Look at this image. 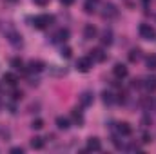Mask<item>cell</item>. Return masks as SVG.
<instances>
[{
    "label": "cell",
    "instance_id": "cell-1",
    "mask_svg": "<svg viewBox=\"0 0 156 154\" xmlns=\"http://www.w3.org/2000/svg\"><path fill=\"white\" fill-rule=\"evenodd\" d=\"M53 22H55V16H51V15H38L33 18V26L37 29H45V27L53 26Z\"/></svg>",
    "mask_w": 156,
    "mask_h": 154
},
{
    "label": "cell",
    "instance_id": "cell-2",
    "mask_svg": "<svg viewBox=\"0 0 156 154\" xmlns=\"http://www.w3.org/2000/svg\"><path fill=\"white\" fill-rule=\"evenodd\" d=\"M138 31H140V37L144 40H156V29L151 24H142Z\"/></svg>",
    "mask_w": 156,
    "mask_h": 154
},
{
    "label": "cell",
    "instance_id": "cell-3",
    "mask_svg": "<svg viewBox=\"0 0 156 154\" xmlns=\"http://www.w3.org/2000/svg\"><path fill=\"white\" fill-rule=\"evenodd\" d=\"M102 16H104V18H107V20L116 18V16H118L116 5H115V4H111V2H105V4H104V11H102Z\"/></svg>",
    "mask_w": 156,
    "mask_h": 154
},
{
    "label": "cell",
    "instance_id": "cell-4",
    "mask_svg": "<svg viewBox=\"0 0 156 154\" xmlns=\"http://www.w3.org/2000/svg\"><path fill=\"white\" fill-rule=\"evenodd\" d=\"M91 67H93V60H91V56H82V58H78L76 69L80 71V73H87Z\"/></svg>",
    "mask_w": 156,
    "mask_h": 154
},
{
    "label": "cell",
    "instance_id": "cell-5",
    "mask_svg": "<svg viewBox=\"0 0 156 154\" xmlns=\"http://www.w3.org/2000/svg\"><path fill=\"white\" fill-rule=\"evenodd\" d=\"M7 40H9V44H11L13 47H22V44H24L22 35L16 33V31H9V33H7Z\"/></svg>",
    "mask_w": 156,
    "mask_h": 154
},
{
    "label": "cell",
    "instance_id": "cell-6",
    "mask_svg": "<svg viewBox=\"0 0 156 154\" xmlns=\"http://www.w3.org/2000/svg\"><path fill=\"white\" fill-rule=\"evenodd\" d=\"M116 131L120 136H131V132H133V127L127 123V121H120L116 123Z\"/></svg>",
    "mask_w": 156,
    "mask_h": 154
},
{
    "label": "cell",
    "instance_id": "cell-7",
    "mask_svg": "<svg viewBox=\"0 0 156 154\" xmlns=\"http://www.w3.org/2000/svg\"><path fill=\"white\" fill-rule=\"evenodd\" d=\"M89 56H91V60H93V62H105L107 53H104L102 49H93Z\"/></svg>",
    "mask_w": 156,
    "mask_h": 154
},
{
    "label": "cell",
    "instance_id": "cell-8",
    "mask_svg": "<svg viewBox=\"0 0 156 154\" xmlns=\"http://www.w3.org/2000/svg\"><path fill=\"white\" fill-rule=\"evenodd\" d=\"M113 75L116 78H125L127 76V67L123 65V64H115V67H113Z\"/></svg>",
    "mask_w": 156,
    "mask_h": 154
},
{
    "label": "cell",
    "instance_id": "cell-9",
    "mask_svg": "<svg viewBox=\"0 0 156 154\" xmlns=\"http://www.w3.org/2000/svg\"><path fill=\"white\" fill-rule=\"evenodd\" d=\"M78 100H80V103H82L83 107H87V105H91V103H93V93L83 91V93L78 96Z\"/></svg>",
    "mask_w": 156,
    "mask_h": 154
},
{
    "label": "cell",
    "instance_id": "cell-10",
    "mask_svg": "<svg viewBox=\"0 0 156 154\" xmlns=\"http://www.w3.org/2000/svg\"><path fill=\"white\" fill-rule=\"evenodd\" d=\"M87 151H94V152L102 151L100 140H98V138H89V140H87Z\"/></svg>",
    "mask_w": 156,
    "mask_h": 154
},
{
    "label": "cell",
    "instance_id": "cell-11",
    "mask_svg": "<svg viewBox=\"0 0 156 154\" xmlns=\"http://www.w3.org/2000/svg\"><path fill=\"white\" fill-rule=\"evenodd\" d=\"M27 71H31V73H40V71H44V62H40V60H31L29 64H27Z\"/></svg>",
    "mask_w": 156,
    "mask_h": 154
},
{
    "label": "cell",
    "instance_id": "cell-12",
    "mask_svg": "<svg viewBox=\"0 0 156 154\" xmlns=\"http://www.w3.org/2000/svg\"><path fill=\"white\" fill-rule=\"evenodd\" d=\"M96 33H98V31H96V27H94V26H91V24H87V26L83 27V37H85L87 40L96 38Z\"/></svg>",
    "mask_w": 156,
    "mask_h": 154
},
{
    "label": "cell",
    "instance_id": "cell-13",
    "mask_svg": "<svg viewBox=\"0 0 156 154\" xmlns=\"http://www.w3.org/2000/svg\"><path fill=\"white\" fill-rule=\"evenodd\" d=\"M11 67L15 69V71H20V73H26L27 69H26V64L20 60V58H13L11 60Z\"/></svg>",
    "mask_w": 156,
    "mask_h": 154
},
{
    "label": "cell",
    "instance_id": "cell-14",
    "mask_svg": "<svg viewBox=\"0 0 156 154\" xmlns=\"http://www.w3.org/2000/svg\"><path fill=\"white\" fill-rule=\"evenodd\" d=\"M56 127H58V129H62V131H67V129L71 127V121H69V118L58 116V118H56Z\"/></svg>",
    "mask_w": 156,
    "mask_h": 154
},
{
    "label": "cell",
    "instance_id": "cell-15",
    "mask_svg": "<svg viewBox=\"0 0 156 154\" xmlns=\"http://www.w3.org/2000/svg\"><path fill=\"white\" fill-rule=\"evenodd\" d=\"M102 100H104V103H107V105H113V103L116 102V98H115V94H113L111 91H104V93H102Z\"/></svg>",
    "mask_w": 156,
    "mask_h": 154
},
{
    "label": "cell",
    "instance_id": "cell-16",
    "mask_svg": "<svg viewBox=\"0 0 156 154\" xmlns=\"http://www.w3.org/2000/svg\"><path fill=\"white\" fill-rule=\"evenodd\" d=\"M102 44H104V45H111V44H113V31H111V29H105V31H104V33H102Z\"/></svg>",
    "mask_w": 156,
    "mask_h": 154
},
{
    "label": "cell",
    "instance_id": "cell-17",
    "mask_svg": "<svg viewBox=\"0 0 156 154\" xmlns=\"http://www.w3.org/2000/svg\"><path fill=\"white\" fill-rule=\"evenodd\" d=\"M67 38H69V31L67 29H60L56 33V37H53V42H66Z\"/></svg>",
    "mask_w": 156,
    "mask_h": 154
},
{
    "label": "cell",
    "instance_id": "cell-18",
    "mask_svg": "<svg viewBox=\"0 0 156 154\" xmlns=\"http://www.w3.org/2000/svg\"><path fill=\"white\" fill-rule=\"evenodd\" d=\"M147 91H156V78L151 76V78H145L144 80V83H142Z\"/></svg>",
    "mask_w": 156,
    "mask_h": 154
},
{
    "label": "cell",
    "instance_id": "cell-19",
    "mask_svg": "<svg viewBox=\"0 0 156 154\" xmlns=\"http://www.w3.org/2000/svg\"><path fill=\"white\" fill-rule=\"evenodd\" d=\"M140 58H142V49L134 47V49L129 51V60H131V62H138Z\"/></svg>",
    "mask_w": 156,
    "mask_h": 154
},
{
    "label": "cell",
    "instance_id": "cell-20",
    "mask_svg": "<svg viewBox=\"0 0 156 154\" xmlns=\"http://www.w3.org/2000/svg\"><path fill=\"white\" fill-rule=\"evenodd\" d=\"M31 147H33V149H37V151L44 149V138H38V136H37V138H33V140H31Z\"/></svg>",
    "mask_w": 156,
    "mask_h": 154
},
{
    "label": "cell",
    "instance_id": "cell-21",
    "mask_svg": "<svg viewBox=\"0 0 156 154\" xmlns=\"http://www.w3.org/2000/svg\"><path fill=\"white\" fill-rule=\"evenodd\" d=\"M4 82H5L7 85H16V76H15L13 73H5V75H4Z\"/></svg>",
    "mask_w": 156,
    "mask_h": 154
},
{
    "label": "cell",
    "instance_id": "cell-22",
    "mask_svg": "<svg viewBox=\"0 0 156 154\" xmlns=\"http://www.w3.org/2000/svg\"><path fill=\"white\" fill-rule=\"evenodd\" d=\"M147 69L149 71H156V54L147 56Z\"/></svg>",
    "mask_w": 156,
    "mask_h": 154
},
{
    "label": "cell",
    "instance_id": "cell-23",
    "mask_svg": "<svg viewBox=\"0 0 156 154\" xmlns=\"http://www.w3.org/2000/svg\"><path fill=\"white\" fill-rule=\"evenodd\" d=\"M73 120L76 121L78 125H82V123H83V114H82L78 109H75V111H73Z\"/></svg>",
    "mask_w": 156,
    "mask_h": 154
},
{
    "label": "cell",
    "instance_id": "cell-24",
    "mask_svg": "<svg viewBox=\"0 0 156 154\" xmlns=\"http://www.w3.org/2000/svg\"><path fill=\"white\" fill-rule=\"evenodd\" d=\"M94 5H96L94 2H89V0H87V2H85V5H83V9H85V13H87V15H91V13H94Z\"/></svg>",
    "mask_w": 156,
    "mask_h": 154
},
{
    "label": "cell",
    "instance_id": "cell-25",
    "mask_svg": "<svg viewBox=\"0 0 156 154\" xmlns=\"http://www.w3.org/2000/svg\"><path fill=\"white\" fill-rule=\"evenodd\" d=\"M31 127L38 131V129H42V127H44V121H42L40 118H37V120H33V123H31Z\"/></svg>",
    "mask_w": 156,
    "mask_h": 154
},
{
    "label": "cell",
    "instance_id": "cell-26",
    "mask_svg": "<svg viewBox=\"0 0 156 154\" xmlns=\"http://www.w3.org/2000/svg\"><path fill=\"white\" fill-rule=\"evenodd\" d=\"M71 53H73V51H71V47H67V45H66V47H62V53H60V54H62L64 58H69V56H71Z\"/></svg>",
    "mask_w": 156,
    "mask_h": 154
},
{
    "label": "cell",
    "instance_id": "cell-27",
    "mask_svg": "<svg viewBox=\"0 0 156 154\" xmlns=\"http://www.w3.org/2000/svg\"><path fill=\"white\" fill-rule=\"evenodd\" d=\"M22 152H24L22 147H13V149H11V154H22Z\"/></svg>",
    "mask_w": 156,
    "mask_h": 154
},
{
    "label": "cell",
    "instance_id": "cell-28",
    "mask_svg": "<svg viewBox=\"0 0 156 154\" xmlns=\"http://www.w3.org/2000/svg\"><path fill=\"white\" fill-rule=\"evenodd\" d=\"M33 2H35L37 5H40V7H44V5H47V2H49V0H33Z\"/></svg>",
    "mask_w": 156,
    "mask_h": 154
},
{
    "label": "cell",
    "instance_id": "cell-29",
    "mask_svg": "<svg viewBox=\"0 0 156 154\" xmlns=\"http://www.w3.org/2000/svg\"><path fill=\"white\" fill-rule=\"evenodd\" d=\"M142 142H144V143H149V142H151V136H149V134L145 132V134L142 136Z\"/></svg>",
    "mask_w": 156,
    "mask_h": 154
},
{
    "label": "cell",
    "instance_id": "cell-30",
    "mask_svg": "<svg viewBox=\"0 0 156 154\" xmlns=\"http://www.w3.org/2000/svg\"><path fill=\"white\" fill-rule=\"evenodd\" d=\"M60 2H62V4H64V5H67V7H69V5H73V4H75V0H60Z\"/></svg>",
    "mask_w": 156,
    "mask_h": 154
},
{
    "label": "cell",
    "instance_id": "cell-31",
    "mask_svg": "<svg viewBox=\"0 0 156 154\" xmlns=\"http://www.w3.org/2000/svg\"><path fill=\"white\" fill-rule=\"evenodd\" d=\"M20 96H22V93H20V91H15V93H13V98H15V100H18Z\"/></svg>",
    "mask_w": 156,
    "mask_h": 154
},
{
    "label": "cell",
    "instance_id": "cell-32",
    "mask_svg": "<svg viewBox=\"0 0 156 154\" xmlns=\"http://www.w3.org/2000/svg\"><path fill=\"white\" fill-rule=\"evenodd\" d=\"M149 4H151V0H142V5L144 7H149Z\"/></svg>",
    "mask_w": 156,
    "mask_h": 154
},
{
    "label": "cell",
    "instance_id": "cell-33",
    "mask_svg": "<svg viewBox=\"0 0 156 154\" xmlns=\"http://www.w3.org/2000/svg\"><path fill=\"white\" fill-rule=\"evenodd\" d=\"M89 2H94V4H96V2H98V0H89Z\"/></svg>",
    "mask_w": 156,
    "mask_h": 154
}]
</instances>
